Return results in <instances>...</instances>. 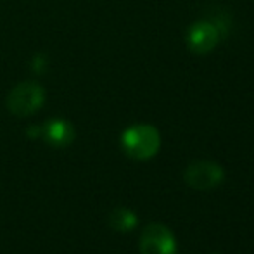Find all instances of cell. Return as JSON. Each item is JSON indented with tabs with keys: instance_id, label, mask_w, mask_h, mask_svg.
I'll return each instance as SVG.
<instances>
[{
	"instance_id": "1",
	"label": "cell",
	"mask_w": 254,
	"mask_h": 254,
	"mask_svg": "<svg viewBox=\"0 0 254 254\" xmlns=\"http://www.w3.org/2000/svg\"><path fill=\"white\" fill-rule=\"evenodd\" d=\"M123 151L137 161L151 159L157 154L161 145L159 131L152 125H133L121 135Z\"/></svg>"
},
{
	"instance_id": "2",
	"label": "cell",
	"mask_w": 254,
	"mask_h": 254,
	"mask_svg": "<svg viewBox=\"0 0 254 254\" xmlns=\"http://www.w3.org/2000/svg\"><path fill=\"white\" fill-rule=\"evenodd\" d=\"M45 102V90L37 81H24L12 88L7 97V109L16 116H30Z\"/></svg>"
},
{
	"instance_id": "3",
	"label": "cell",
	"mask_w": 254,
	"mask_h": 254,
	"mask_svg": "<svg viewBox=\"0 0 254 254\" xmlns=\"http://www.w3.org/2000/svg\"><path fill=\"white\" fill-rule=\"evenodd\" d=\"M177 242L170 230L161 223H151L140 235V254H175Z\"/></svg>"
},
{
	"instance_id": "4",
	"label": "cell",
	"mask_w": 254,
	"mask_h": 254,
	"mask_svg": "<svg viewBox=\"0 0 254 254\" xmlns=\"http://www.w3.org/2000/svg\"><path fill=\"white\" fill-rule=\"evenodd\" d=\"M184 178L195 190H211L213 187L221 184L223 170L211 161H195V163L189 164Z\"/></svg>"
},
{
	"instance_id": "5",
	"label": "cell",
	"mask_w": 254,
	"mask_h": 254,
	"mask_svg": "<svg viewBox=\"0 0 254 254\" xmlns=\"http://www.w3.org/2000/svg\"><path fill=\"white\" fill-rule=\"evenodd\" d=\"M221 40V35L214 23L211 21H197L187 30L185 42L187 47L195 54H207L211 52Z\"/></svg>"
},
{
	"instance_id": "6",
	"label": "cell",
	"mask_w": 254,
	"mask_h": 254,
	"mask_svg": "<svg viewBox=\"0 0 254 254\" xmlns=\"http://www.w3.org/2000/svg\"><path fill=\"white\" fill-rule=\"evenodd\" d=\"M42 138L52 147H67L74 140V128L66 120H51L42 125Z\"/></svg>"
},
{
	"instance_id": "7",
	"label": "cell",
	"mask_w": 254,
	"mask_h": 254,
	"mask_svg": "<svg viewBox=\"0 0 254 254\" xmlns=\"http://www.w3.org/2000/svg\"><path fill=\"white\" fill-rule=\"evenodd\" d=\"M109 225L116 232H130L137 227V214L127 207H118L109 214Z\"/></svg>"
},
{
	"instance_id": "8",
	"label": "cell",
	"mask_w": 254,
	"mask_h": 254,
	"mask_svg": "<svg viewBox=\"0 0 254 254\" xmlns=\"http://www.w3.org/2000/svg\"><path fill=\"white\" fill-rule=\"evenodd\" d=\"M33 69L37 71V73H44L45 69H47V59H45V56H37L33 59Z\"/></svg>"
}]
</instances>
